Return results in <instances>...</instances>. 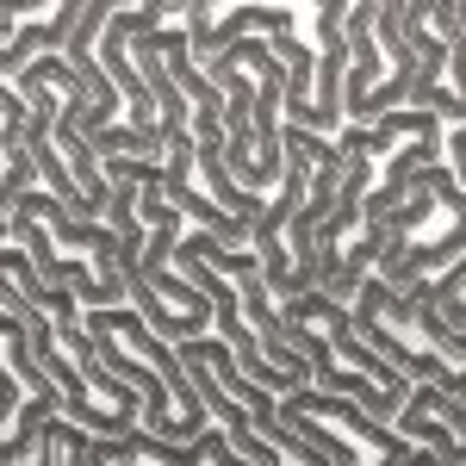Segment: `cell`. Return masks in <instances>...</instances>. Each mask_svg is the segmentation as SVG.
I'll list each match as a JSON object with an SVG mask.
<instances>
[{
  "label": "cell",
  "instance_id": "1",
  "mask_svg": "<svg viewBox=\"0 0 466 466\" xmlns=\"http://www.w3.org/2000/svg\"><path fill=\"white\" fill-rule=\"evenodd\" d=\"M280 318H287V336L299 349V360L311 367L318 392L355 398L373 423H398V410L410 404L417 386L355 329V305H342L329 292H305V299L280 305Z\"/></svg>",
  "mask_w": 466,
  "mask_h": 466
},
{
  "label": "cell",
  "instance_id": "2",
  "mask_svg": "<svg viewBox=\"0 0 466 466\" xmlns=\"http://www.w3.org/2000/svg\"><path fill=\"white\" fill-rule=\"evenodd\" d=\"M355 329L410 386H435V392L466 398V329H454L430 305V287L398 292L373 274L355 299Z\"/></svg>",
  "mask_w": 466,
  "mask_h": 466
},
{
  "label": "cell",
  "instance_id": "3",
  "mask_svg": "<svg viewBox=\"0 0 466 466\" xmlns=\"http://www.w3.org/2000/svg\"><path fill=\"white\" fill-rule=\"evenodd\" d=\"M466 255V187L454 168H423L417 193L392 212L386 230V255H380V280L398 292L441 280Z\"/></svg>",
  "mask_w": 466,
  "mask_h": 466
},
{
  "label": "cell",
  "instance_id": "4",
  "mask_svg": "<svg viewBox=\"0 0 466 466\" xmlns=\"http://www.w3.org/2000/svg\"><path fill=\"white\" fill-rule=\"evenodd\" d=\"M410 87H417V44L404 32V6L355 0V13H349V94H342L349 125H380V118L404 112Z\"/></svg>",
  "mask_w": 466,
  "mask_h": 466
},
{
  "label": "cell",
  "instance_id": "5",
  "mask_svg": "<svg viewBox=\"0 0 466 466\" xmlns=\"http://www.w3.org/2000/svg\"><path fill=\"white\" fill-rule=\"evenodd\" d=\"M280 410L292 417V430L305 435L329 466H417V441H404L392 423H373L355 398L336 392H292L280 398Z\"/></svg>",
  "mask_w": 466,
  "mask_h": 466
},
{
  "label": "cell",
  "instance_id": "6",
  "mask_svg": "<svg viewBox=\"0 0 466 466\" xmlns=\"http://www.w3.org/2000/svg\"><path fill=\"white\" fill-rule=\"evenodd\" d=\"M6 355V386H0V466H25L37 448V435L50 430L56 417H63V392H56V380L37 367L32 342H25V329L6 318V342H0Z\"/></svg>",
  "mask_w": 466,
  "mask_h": 466
},
{
  "label": "cell",
  "instance_id": "7",
  "mask_svg": "<svg viewBox=\"0 0 466 466\" xmlns=\"http://www.w3.org/2000/svg\"><path fill=\"white\" fill-rule=\"evenodd\" d=\"M87 6L56 0V6H0V81L13 87L37 56H63L69 37L81 32Z\"/></svg>",
  "mask_w": 466,
  "mask_h": 466
},
{
  "label": "cell",
  "instance_id": "8",
  "mask_svg": "<svg viewBox=\"0 0 466 466\" xmlns=\"http://www.w3.org/2000/svg\"><path fill=\"white\" fill-rule=\"evenodd\" d=\"M87 461L94 466H249L230 448V435L218 430V423L199 435V441H162V435H149V430L87 435Z\"/></svg>",
  "mask_w": 466,
  "mask_h": 466
},
{
  "label": "cell",
  "instance_id": "9",
  "mask_svg": "<svg viewBox=\"0 0 466 466\" xmlns=\"http://www.w3.org/2000/svg\"><path fill=\"white\" fill-rule=\"evenodd\" d=\"M187 44H193V63H212L224 50H237L243 37H280L287 25H299V6H212V0H193L180 13Z\"/></svg>",
  "mask_w": 466,
  "mask_h": 466
},
{
  "label": "cell",
  "instance_id": "10",
  "mask_svg": "<svg viewBox=\"0 0 466 466\" xmlns=\"http://www.w3.org/2000/svg\"><path fill=\"white\" fill-rule=\"evenodd\" d=\"M349 13L342 0H318L311 6V44H318V125L323 137L342 144L349 131V112H342V94H349Z\"/></svg>",
  "mask_w": 466,
  "mask_h": 466
},
{
  "label": "cell",
  "instance_id": "11",
  "mask_svg": "<svg viewBox=\"0 0 466 466\" xmlns=\"http://www.w3.org/2000/svg\"><path fill=\"white\" fill-rule=\"evenodd\" d=\"M454 19H461V32H466V0H454Z\"/></svg>",
  "mask_w": 466,
  "mask_h": 466
},
{
  "label": "cell",
  "instance_id": "12",
  "mask_svg": "<svg viewBox=\"0 0 466 466\" xmlns=\"http://www.w3.org/2000/svg\"><path fill=\"white\" fill-rule=\"evenodd\" d=\"M417 461H423V454H417Z\"/></svg>",
  "mask_w": 466,
  "mask_h": 466
}]
</instances>
